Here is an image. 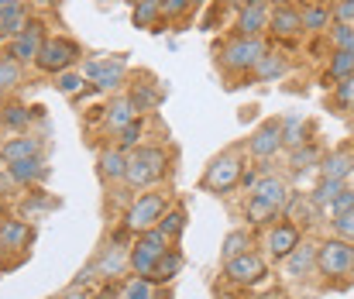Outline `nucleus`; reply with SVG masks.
Returning a JSON list of instances; mask_svg holds the SVG:
<instances>
[{"instance_id":"20","label":"nucleus","mask_w":354,"mask_h":299,"mask_svg":"<svg viewBox=\"0 0 354 299\" xmlns=\"http://www.w3.org/2000/svg\"><path fill=\"white\" fill-rule=\"evenodd\" d=\"M93 272H97V279H104V282H118L120 275L127 272V248H124V244L104 248V251L93 258Z\"/></svg>"},{"instance_id":"2","label":"nucleus","mask_w":354,"mask_h":299,"mask_svg":"<svg viewBox=\"0 0 354 299\" xmlns=\"http://www.w3.org/2000/svg\"><path fill=\"white\" fill-rule=\"evenodd\" d=\"M244 148L234 145V148H224L221 155H214L200 176V190L203 193H214V197H224L241 186V172H244Z\"/></svg>"},{"instance_id":"11","label":"nucleus","mask_w":354,"mask_h":299,"mask_svg":"<svg viewBox=\"0 0 354 299\" xmlns=\"http://www.w3.org/2000/svg\"><path fill=\"white\" fill-rule=\"evenodd\" d=\"M299 241H303V230L289 220H275V224L265 227V251H268L272 262H282Z\"/></svg>"},{"instance_id":"21","label":"nucleus","mask_w":354,"mask_h":299,"mask_svg":"<svg viewBox=\"0 0 354 299\" xmlns=\"http://www.w3.org/2000/svg\"><path fill=\"white\" fill-rule=\"evenodd\" d=\"M320 179H337V183H348L354 176V148H334L330 155L320 158L317 165Z\"/></svg>"},{"instance_id":"48","label":"nucleus","mask_w":354,"mask_h":299,"mask_svg":"<svg viewBox=\"0 0 354 299\" xmlns=\"http://www.w3.org/2000/svg\"><path fill=\"white\" fill-rule=\"evenodd\" d=\"M330 10H334V21H341V24H354V0H337Z\"/></svg>"},{"instance_id":"22","label":"nucleus","mask_w":354,"mask_h":299,"mask_svg":"<svg viewBox=\"0 0 354 299\" xmlns=\"http://www.w3.org/2000/svg\"><path fill=\"white\" fill-rule=\"evenodd\" d=\"M3 169L10 172V179H14L17 186H38V183H45L48 172H52V165H48L45 155H35V158H24V162H14V165H3Z\"/></svg>"},{"instance_id":"35","label":"nucleus","mask_w":354,"mask_h":299,"mask_svg":"<svg viewBox=\"0 0 354 299\" xmlns=\"http://www.w3.org/2000/svg\"><path fill=\"white\" fill-rule=\"evenodd\" d=\"M127 100H131V107H134L138 114H148V110H155V107H158L162 90H158V87H151V83H134V87L127 90Z\"/></svg>"},{"instance_id":"44","label":"nucleus","mask_w":354,"mask_h":299,"mask_svg":"<svg viewBox=\"0 0 354 299\" xmlns=\"http://www.w3.org/2000/svg\"><path fill=\"white\" fill-rule=\"evenodd\" d=\"M330 230H334V237L354 244V206L344 210V213H337V217H330Z\"/></svg>"},{"instance_id":"8","label":"nucleus","mask_w":354,"mask_h":299,"mask_svg":"<svg viewBox=\"0 0 354 299\" xmlns=\"http://www.w3.org/2000/svg\"><path fill=\"white\" fill-rule=\"evenodd\" d=\"M317 269H320L327 279L351 275L354 272V244L351 241H341V237L320 241V244H317Z\"/></svg>"},{"instance_id":"25","label":"nucleus","mask_w":354,"mask_h":299,"mask_svg":"<svg viewBox=\"0 0 354 299\" xmlns=\"http://www.w3.org/2000/svg\"><path fill=\"white\" fill-rule=\"evenodd\" d=\"M97 172L104 183H124V172H127V152L114 148H100L97 152Z\"/></svg>"},{"instance_id":"33","label":"nucleus","mask_w":354,"mask_h":299,"mask_svg":"<svg viewBox=\"0 0 354 299\" xmlns=\"http://www.w3.org/2000/svg\"><path fill=\"white\" fill-rule=\"evenodd\" d=\"M282 217V210H275V206H268V203H261V199L248 197L244 199V220H248V227H268V224H275Z\"/></svg>"},{"instance_id":"23","label":"nucleus","mask_w":354,"mask_h":299,"mask_svg":"<svg viewBox=\"0 0 354 299\" xmlns=\"http://www.w3.org/2000/svg\"><path fill=\"white\" fill-rule=\"evenodd\" d=\"M35 241V227L28 220H3L0 224V251H28Z\"/></svg>"},{"instance_id":"28","label":"nucleus","mask_w":354,"mask_h":299,"mask_svg":"<svg viewBox=\"0 0 354 299\" xmlns=\"http://www.w3.org/2000/svg\"><path fill=\"white\" fill-rule=\"evenodd\" d=\"M35 117H41V107H24V103H3L0 107V124L10 127L14 134L17 131H28Z\"/></svg>"},{"instance_id":"12","label":"nucleus","mask_w":354,"mask_h":299,"mask_svg":"<svg viewBox=\"0 0 354 299\" xmlns=\"http://www.w3.org/2000/svg\"><path fill=\"white\" fill-rule=\"evenodd\" d=\"M268 31L279 38V42H289V38H299L303 35V17H299V7L282 0V3H272V14H268Z\"/></svg>"},{"instance_id":"26","label":"nucleus","mask_w":354,"mask_h":299,"mask_svg":"<svg viewBox=\"0 0 354 299\" xmlns=\"http://www.w3.org/2000/svg\"><path fill=\"white\" fill-rule=\"evenodd\" d=\"M134 117H141L134 107H131V100H127V93L124 97H114L107 107H104V131L107 134H118L124 124H131Z\"/></svg>"},{"instance_id":"29","label":"nucleus","mask_w":354,"mask_h":299,"mask_svg":"<svg viewBox=\"0 0 354 299\" xmlns=\"http://www.w3.org/2000/svg\"><path fill=\"white\" fill-rule=\"evenodd\" d=\"M310 131H313L310 117H303V114L282 117V148H286V152H289V148H299L303 141H310Z\"/></svg>"},{"instance_id":"39","label":"nucleus","mask_w":354,"mask_h":299,"mask_svg":"<svg viewBox=\"0 0 354 299\" xmlns=\"http://www.w3.org/2000/svg\"><path fill=\"white\" fill-rule=\"evenodd\" d=\"M21 80H24V66H17V62H10V59L0 55V97L14 93L21 87Z\"/></svg>"},{"instance_id":"9","label":"nucleus","mask_w":354,"mask_h":299,"mask_svg":"<svg viewBox=\"0 0 354 299\" xmlns=\"http://www.w3.org/2000/svg\"><path fill=\"white\" fill-rule=\"evenodd\" d=\"M41 42H45V24H41L38 17H31L28 28L3 45V59H10V62H17V66H35V55H38Z\"/></svg>"},{"instance_id":"34","label":"nucleus","mask_w":354,"mask_h":299,"mask_svg":"<svg viewBox=\"0 0 354 299\" xmlns=\"http://www.w3.org/2000/svg\"><path fill=\"white\" fill-rule=\"evenodd\" d=\"M162 21V3L158 0H138L131 10V24L141 31H155V24Z\"/></svg>"},{"instance_id":"54","label":"nucleus","mask_w":354,"mask_h":299,"mask_svg":"<svg viewBox=\"0 0 354 299\" xmlns=\"http://www.w3.org/2000/svg\"><path fill=\"white\" fill-rule=\"evenodd\" d=\"M7 220V206H3V199H0V224Z\"/></svg>"},{"instance_id":"38","label":"nucleus","mask_w":354,"mask_h":299,"mask_svg":"<svg viewBox=\"0 0 354 299\" xmlns=\"http://www.w3.org/2000/svg\"><path fill=\"white\" fill-rule=\"evenodd\" d=\"M52 80H55V90H59V93H66V97H80V93L90 87V83L83 80V73H80V69H62V73H55Z\"/></svg>"},{"instance_id":"45","label":"nucleus","mask_w":354,"mask_h":299,"mask_svg":"<svg viewBox=\"0 0 354 299\" xmlns=\"http://www.w3.org/2000/svg\"><path fill=\"white\" fill-rule=\"evenodd\" d=\"M334 100H337V107H341L344 114H354V76L334 83Z\"/></svg>"},{"instance_id":"24","label":"nucleus","mask_w":354,"mask_h":299,"mask_svg":"<svg viewBox=\"0 0 354 299\" xmlns=\"http://www.w3.org/2000/svg\"><path fill=\"white\" fill-rule=\"evenodd\" d=\"M183 265H186L183 251H176V248H165V251L158 255V262H155V269H151L148 282H151V286H169V282H176V275L183 272Z\"/></svg>"},{"instance_id":"53","label":"nucleus","mask_w":354,"mask_h":299,"mask_svg":"<svg viewBox=\"0 0 354 299\" xmlns=\"http://www.w3.org/2000/svg\"><path fill=\"white\" fill-rule=\"evenodd\" d=\"M28 3H35V7H59L62 0H28Z\"/></svg>"},{"instance_id":"50","label":"nucleus","mask_w":354,"mask_h":299,"mask_svg":"<svg viewBox=\"0 0 354 299\" xmlns=\"http://www.w3.org/2000/svg\"><path fill=\"white\" fill-rule=\"evenodd\" d=\"M14 190H17V183L10 179V172L0 169V197H3V193H14Z\"/></svg>"},{"instance_id":"5","label":"nucleus","mask_w":354,"mask_h":299,"mask_svg":"<svg viewBox=\"0 0 354 299\" xmlns=\"http://www.w3.org/2000/svg\"><path fill=\"white\" fill-rule=\"evenodd\" d=\"M80 73L90 83V90H100V93L120 90L127 80V55L118 52V55H104V59H83Z\"/></svg>"},{"instance_id":"27","label":"nucleus","mask_w":354,"mask_h":299,"mask_svg":"<svg viewBox=\"0 0 354 299\" xmlns=\"http://www.w3.org/2000/svg\"><path fill=\"white\" fill-rule=\"evenodd\" d=\"M299 17H303V31H313V35H324V31L334 24L330 3H320V0L303 3V7H299Z\"/></svg>"},{"instance_id":"32","label":"nucleus","mask_w":354,"mask_h":299,"mask_svg":"<svg viewBox=\"0 0 354 299\" xmlns=\"http://www.w3.org/2000/svg\"><path fill=\"white\" fill-rule=\"evenodd\" d=\"M186 224H189V210H186L183 203H169L165 213H162V220H158V227L165 230L169 241H179L183 230H186Z\"/></svg>"},{"instance_id":"43","label":"nucleus","mask_w":354,"mask_h":299,"mask_svg":"<svg viewBox=\"0 0 354 299\" xmlns=\"http://www.w3.org/2000/svg\"><path fill=\"white\" fill-rule=\"evenodd\" d=\"M344 186H348V183H337V179H320V183H317V186L310 190V197H313V203H317L320 210H327V203L337 197V193H341Z\"/></svg>"},{"instance_id":"17","label":"nucleus","mask_w":354,"mask_h":299,"mask_svg":"<svg viewBox=\"0 0 354 299\" xmlns=\"http://www.w3.org/2000/svg\"><path fill=\"white\" fill-rule=\"evenodd\" d=\"M282 269H286V275L289 279H306V275H313L317 272V241H299L286 258H282Z\"/></svg>"},{"instance_id":"49","label":"nucleus","mask_w":354,"mask_h":299,"mask_svg":"<svg viewBox=\"0 0 354 299\" xmlns=\"http://www.w3.org/2000/svg\"><path fill=\"white\" fill-rule=\"evenodd\" d=\"M93 279H97V272H93V262H90V265H86V269H83V272H80V275L73 279V286H76V289H86V286L93 282Z\"/></svg>"},{"instance_id":"3","label":"nucleus","mask_w":354,"mask_h":299,"mask_svg":"<svg viewBox=\"0 0 354 299\" xmlns=\"http://www.w3.org/2000/svg\"><path fill=\"white\" fill-rule=\"evenodd\" d=\"M265 48H268V42L261 35H234L214 52L217 69L227 73V76H251V69H254V62L261 59Z\"/></svg>"},{"instance_id":"52","label":"nucleus","mask_w":354,"mask_h":299,"mask_svg":"<svg viewBox=\"0 0 354 299\" xmlns=\"http://www.w3.org/2000/svg\"><path fill=\"white\" fill-rule=\"evenodd\" d=\"M258 299H286V293L282 289H268V293H261Z\"/></svg>"},{"instance_id":"18","label":"nucleus","mask_w":354,"mask_h":299,"mask_svg":"<svg viewBox=\"0 0 354 299\" xmlns=\"http://www.w3.org/2000/svg\"><path fill=\"white\" fill-rule=\"evenodd\" d=\"M289 183L282 179V176H275V172H261L258 176V183L248 190V197H254V199H261V203H268V206H275V210H282L286 206V199H289Z\"/></svg>"},{"instance_id":"10","label":"nucleus","mask_w":354,"mask_h":299,"mask_svg":"<svg viewBox=\"0 0 354 299\" xmlns=\"http://www.w3.org/2000/svg\"><path fill=\"white\" fill-rule=\"evenodd\" d=\"M244 148H248V155L258 158V162L275 158V155L282 152V117H265V120L251 131V138H248Z\"/></svg>"},{"instance_id":"51","label":"nucleus","mask_w":354,"mask_h":299,"mask_svg":"<svg viewBox=\"0 0 354 299\" xmlns=\"http://www.w3.org/2000/svg\"><path fill=\"white\" fill-rule=\"evenodd\" d=\"M59 299H93V296H90L86 289H76V286H69V289H66V293H62Z\"/></svg>"},{"instance_id":"47","label":"nucleus","mask_w":354,"mask_h":299,"mask_svg":"<svg viewBox=\"0 0 354 299\" xmlns=\"http://www.w3.org/2000/svg\"><path fill=\"white\" fill-rule=\"evenodd\" d=\"M351 206H354V190H351V186H344V190H341L337 197L327 203V210H324V213L337 217V213H344V210H351Z\"/></svg>"},{"instance_id":"13","label":"nucleus","mask_w":354,"mask_h":299,"mask_svg":"<svg viewBox=\"0 0 354 299\" xmlns=\"http://www.w3.org/2000/svg\"><path fill=\"white\" fill-rule=\"evenodd\" d=\"M35 155H45V138H38L31 131H17L14 138H7L0 145V162L3 165H14V162H24V158H35Z\"/></svg>"},{"instance_id":"6","label":"nucleus","mask_w":354,"mask_h":299,"mask_svg":"<svg viewBox=\"0 0 354 299\" xmlns=\"http://www.w3.org/2000/svg\"><path fill=\"white\" fill-rule=\"evenodd\" d=\"M224 279L237 289H254L268 279V262H265V255L248 248V251H241V255L224 262Z\"/></svg>"},{"instance_id":"46","label":"nucleus","mask_w":354,"mask_h":299,"mask_svg":"<svg viewBox=\"0 0 354 299\" xmlns=\"http://www.w3.org/2000/svg\"><path fill=\"white\" fill-rule=\"evenodd\" d=\"M158 3H162V21H179L193 10L196 0H158Z\"/></svg>"},{"instance_id":"55","label":"nucleus","mask_w":354,"mask_h":299,"mask_svg":"<svg viewBox=\"0 0 354 299\" xmlns=\"http://www.w3.org/2000/svg\"><path fill=\"white\" fill-rule=\"evenodd\" d=\"M131 3H138V0H131Z\"/></svg>"},{"instance_id":"7","label":"nucleus","mask_w":354,"mask_h":299,"mask_svg":"<svg viewBox=\"0 0 354 299\" xmlns=\"http://www.w3.org/2000/svg\"><path fill=\"white\" fill-rule=\"evenodd\" d=\"M165 206H169V193H158V190L141 193V197L124 210V227H127L131 234H141V230H148V227H158Z\"/></svg>"},{"instance_id":"37","label":"nucleus","mask_w":354,"mask_h":299,"mask_svg":"<svg viewBox=\"0 0 354 299\" xmlns=\"http://www.w3.org/2000/svg\"><path fill=\"white\" fill-rule=\"evenodd\" d=\"M134 248H141V251H148V255H162L165 248H172V241L165 237V230L162 227H148V230H141V234H134Z\"/></svg>"},{"instance_id":"19","label":"nucleus","mask_w":354,"mask_h":299,"mask_svg":"<svg viewBox=\"0 0 354 299\" xmlns=\"http://www.w3.org/2000/svg\"><path fill=\"white\" fill-rule=\"evenodd\" d=\"M31 21V10L24 0H0V42L7 45L14 35H21Z\"/></svg>"},{"instance_id":"41","label":"nucleus","mask_w":354,"mask_h":299,"mask_svg":"<svg viewBox=\"0 0 354 299\" xmlns=\"http://www.w3.org/2000/svg\"><path fill=\"white\" fill-rule=\"evenodd\" d=\"M114 138H118V148H120V152H131V148H138V145H141V138H145V120H141V117H134L131 124H124V127H120Z\"/></svg>"},{"instance_id":"36","label":"nucleus","mask_w":354,"mask_h":299,"mask_svg":"<svg viewBox=\"0 0 354 299\" xmlns=\"http://www.w3.org/2000/svg\"><path fill=\"white\" fill-rule=\"evenodd\" d=\"M248 248H254V234H251V227H234V230L224 237V244H221V262L234 258V255L248 251Z\"/></svg>"},{"instance_id":"40","label":"nucleus","mask_w":354,"mask_h":299,"mask_svg":"<svg viewBox=\"0 0 354 299\" xmlns=\"http://www.w3.org/2000/svg\"><path fill=\"white\" fill-rule=\"evenodd\" d=\"M120 299H158V286L141 275H131L127 282H120Z\"/></svg>"},{"instance_id":"56","label":"nucleus","mask_w":354,"mask_h":299,"mask_svg":"<svg viewBox=\"0 0 354 299\" xmlns=\"http://www.w3.org/2000/svg\"><path fill=\"white\" fill-rule=\"evenodd\" d=\"M0 255H3V251H0Z\"/></svg>"},{"instance_id":"42","label":"nucleus","mask_w":354,"mask_h":299,"mask_svg":"<svg viewBox=\"0 0 354 299\" xmlns=\"http://www.w3.org/2000/svg\"><path fill=\"white\" fill-rule=\"evenodd\" d=\"M324 35H327V45H330V48H354V24L334 21Z\"/></svg>"},{"instance_id":"1","label":"nucleus","mask_w":354,"mask_h":299,"mask_svg":"<svg viewBox=\"0 0 354 299\" xmlns=\"http://www.w3.org/2000/svg\"><path fill=\"white\" fill-rule=\"evenodd\" d=\"M169 172V152L162 145H138L127 152V172H124V183L131 190H151L165 179Z\"/></svg>"},{"instance_id":"30","label":"nucleus","mask_w":354,"mask_h":299,"mask_svg":"<svg viewBox=\"0 0 354 299\" xmlns=\"http://www.w3.org/2000/svg\"><path fill=\"white\" fill-rule=\"evenodd\" d=\"M320 158H324V148L310 138V141H303L299 148H289V169L299 176V172H310V169H317L320 165Z\"/></svg>"},{"instance_id":"14","label":"nucleus","mask_w":354,"mask_h":299,"mask_svg":"<svg viewBox=\"0 0 354 299\" xmlns=\"http://www.w3.org/2000/svg\"><path fill=\"white\" fill-rule=\"evenodd\" d=\"M289 69H292V62H289L286 52H279V48H265L261 59H258L254 69H251V80H254V83H279V80L289 76Z\"/></svg>"},{"instance_id":"16","label":"nucleus","mask_w":354,"mask_h":299,"mask_svg":"<svg viewBox=\"0 0 354 299\" xmlns=\"http://www.w3.org/2000/svg\"><path fill=\"white\" fill-rule=\"evenodd\" d=\"M320 213H324V210L313 203L310 193H289L286 206H282V217H286L289 224H296L299 230H306V227L320 224Z\"/></svg>"},{"instance_id":"15","label":"nucleus","mask_w":354,"mask_h":299,"mask_svg":"<svg viewBox=\"0 0 354 299\" xmlns=\"http://www.w3.org/2000/svg\"><path fill=\"white\" fill-rule=\"evenodd\" d=\"M268 14H272V0H244L237 10V35H265Z\"/></svg>"},{"instance_id":"31","label":"nucleus","mask_w":354,"mask_h":299,"mask_svg":"<svg viewBox=\"0 0 354 299\" xmlns=\"http://www.w3.org/2000/svg\"><path fill=\"white\" fill-rule=\"evenodd\" d=\"M348 76H354V48H334L330 62H327V73H324V87L341 83Z\"/></svg>"},{"instance_id":"4","label":"nucleus","mask_w":354,"mask_h":299,"mask_svg":"<svg viewBox=\"0 0 354 299\" xmlns=\"http://www.w3.org/2000/svg\"><path fill=\"white\" fill-rule=\"evenodd\" d=\"M83 59V45L69 35H45L38 55H35V69L45 76H55L62 69H76Z\"/></svg>"}]
</instances>
